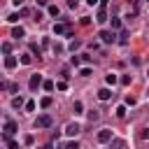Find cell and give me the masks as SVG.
<instances>
[{"instance_id":"1","label":"cell","mask_w":149,"mask_h":149,"mask_svg":"<svg viewBox=\"0 0 149 149\" xmlns=\"http://www.w3.org/2000/svg\"><path fill=\"white\" fill-rule=\"evenodd\" d=\"M16 130H19V123H16L14 119H7V121H5V133H2V137H5V140H9Z\"/></svg>"},{"instance_id":"2","label":"cell","mask_w":149,"mask_h":149,"mask_svg":"<svg viewBox=\"0 0 149 149\" xmlns=\"http://www.w3.org/2000/svg\"><path fill=\"white\" fill-rule=\"evenodd\" d=\"M51 126H54V119L49 114H40L35 119V128H51Z\"/></svg>"},{"instance_id":"3","label":"cell","mask_w":149,"mask_h":149,"mask_svg":"<svg viewBox=\"0 0 149 149\" xmlns=\"http://www.w3.org/2000/svg\"><path fill=\"white\" fill-rule=\"evenodd\" d=\"M44 84V79H42V74H30V81H28V86H30V91H37L40 86Z\"/></svg>"},{"instance_id":"4","label":"cell","mask_w":149,"mask_h":149,"mask_svg":"<svg viewBox=\"0 0 149 149\" xmlns=\"http://www.w3.org/2000/svg\"><path fill=\"white\" fill-rule=\"evenodd\" d=\"M98 37H100L105 44H112V42H116V35H114V30H102Z\"/></svg>"},{"instance_id":"5","label":"cell","mask_w":149,"mask_h":149,"mask_svg":"<svg viewBox=\"0 0 149 149\" xmlns=\"http://www.w3.org/2000/svg\"><path fill=\"white\" fill-rule=\"evenodd\" d=\"M70 33V26L68 23H56L54 26V35H68Z\"/></svg>"},{"instance_id":"6","label":"cell","mask_w":149,"mask_h":149,"mask_svg":"<svg viewBox=\"0 0 149 149\" xmlns=\"http://www.w3.org/2000/svg\"><path fill=\"white\" fill-rule=\"evenodd\" d=\"M79 130H81V128H79V123H68V126H65V135H70V137H74Z\"/></svg>"},{"instance_id":"7","label":"cell","mask_w":149,"mask_h":149,"mask_svg":"<svg viewBox=\"0 0 149 149\" xmlns=\"http://www.w3.org/2000/svg\"><path fill=\"white\" fill-rule=\"evenodd\" d=\"M109 140H112V130L109 128H102L98 133V142H109Z\"/></svg>"},{"instance_id":"8","label":"cell","mask_w":149,"mask_h":149,"mask_svg":"<svg viewBox=\"0 0 149 149\" xmlns=\"http://www.w3.org/2000/svg\"><path fill=\"white\" fill-rule=\"evenodd\" d=\"M112 95H114V93H112V91H109V88H100V91H98V98H100V100H102V102H105V100H109V98H112Z\"/></svg>"},{"instance_id":"9","label":"cell","mask_w":149,"mask_h":149,"mask_svg":"<svg viewBox=\"0 0 149 149\" xmlns=\"http://www.w3.org/2000/svg\"><path fill=\"white\" fill-rule=\"evenodd\" d=\"M5 68H7V70L16 68V58H14V56H5Z\"/></svg>"},{"instance_id":"10","label":"cell","mask_w":149,"mask_h":149,"mask_svg":"<svg viewBox=\"0 0 149 149\" xmlns=\"http://www.w3.org/2000/svg\"><path fill=\"white\" fill-rule=\"evenodd\" d=\"M95 21H98V23H105V21H107V12H105V7L98 9V19H95Z\"/></svg>"},{"instance_id":"11","label":"cell","mask_w":149,"mask_h":149,"mask_svg":"<svg viewBox=\"0 0 149 149\" xmlns=\"http://www.w3.org/2000/svg\"><path fill=\"white\" fill-rule=\"evenodd\" d=\"M23 35H26V30H23L21 26H16V28L12 30V37H16V40H19V37H23Z\"/></svg>"},{"instance_id":"12","label":"cell","mask_w":149,"mask_h":149,"mask_svg":"<svg viewBox=\"0 0 149 149\" xmlns=\"http://www.w3.org/2000/svg\"><path fill=\"white\" fill-rule=\"evenodd\" d=\"M12 107H14V109L23 107V98H21V95H19V98H12Z\"/></svg>"},{"instance_id":"13","label":"cell","mask_w":149,"mask_h":149,"mask_svg":"<svg viewBox=\"0 0 149 149\" xmlns=\"http://www.w3.org/2000/svg\"><path fill=\"white\" fill-rule=\"evenodd\" d=\"M51 102H54V100H51V95H44V98L40 100V105H42L44 109H47V107H51Z\"/></svg>"},{"instance_id":"14","label":"cell","mask_w":149,"mask_h":149,"mask_svg":"<svg viewBox=\"0 0 149 149\" xmlns=\"http://www.w3.org/2000/svg\"><path fill=\"white\" fill-rule=\"evenodd\" d=\"M72 109H74V114H81V109H84V105H81V100H74V105H72Z\"/></svg>"},{"instance_id":"15","label":"cell","mask_w":149,"mask_h":149,"mask_svg":"<svg viewBox=\"0 0 149 149\" xmlns=\"http://www.w3.org/2000/svg\"><path fill=\"white\" fill-rule=\"evenodd\" d=\"M86 116H88V121H91V123H93V121H98V119H100V114H98V112H95V109H91V112H88V114H86Z\"/></svg>"},{"instance_id":"16","label":"cell","mask_w":149,"mask_h":149,"mask_svg":"<svg viewBox=\"0 0 149 149\" xmlns=\"http://www.w3.org/2000/svg\"><path fill=\"white\" fill-rule=\"evenodd\" d=\"M105 81H107V84H116L119 79H116V74H114V72H109V74L105 77Z\"/></svg>"},{"instance_id":"17","label":"cell","mask_w":149,"mask_h":149,"mask_svg":"<svg viewBox=\"0 0 149 149\" xmlns=\"http://www.w3.org/2000/svg\"><path fill=\"white\" fill-rule=\"evenodd\" d=\"M49 14H51V16H58V14H61V9H58L56 5H49Z\"/></svg>"},{"instance_id":"18","label":"cell","mask_w":149,"mask_h":149,"mask_svg":"<svg viewBox=\"0 0 149 149\" xmlns=\"http://www.w3.org/2000/svg\"><path fill=\"white\" fill-rule=\"evenodd\" d=\"M116 28H121V19L112 16V30H116Z\"/></svg>"},{"instance_id":"19","label":"cell","mask_w":149,"mask_h":149,"mask_svg":"<svg viewBox=\"0 0 149 149\" xmlns=\"http://www.w3.org/2000/svg\"><path fill=\"white\" fill-rule=\"evenodd\" d=\"M5 144H7V149H19V144H16L12 137H9V140H5Z\"/></svg>"},{"instance_id":"20","label":"cell","mask_w":149,"mask_h":149,"mask_svg":"<svg viewBox=\"0 0 149 149\" xmlns=\"http://www.w3.org/2000/svg\"><path fill=\"white\" fill-rule=\"evenodd\" d=\"M112 149H123V140H112Z\"/></svg>"},{"instance_id":"21","label":"cell","mask_w":149,"mask_h":149,"mask_svg":"<svg viewBox=\"0 0 149 149\" xmlns=\"http://www.w3.org/2000/svg\"><path fill=\"white\" fill-rule=\"evenodd\" d=\"M30 54H35V56L40 58V54H42V51H40V47H37V44H30Z\"/></svg>"},{"instance_id":"22","label":"cell","mask_w":149,"mask_h":149,"mask_svg":"<svg viewBox=\"0 0 149 149\" xmlns=\"http://www.w3.org/2000/svg\"><path fill=\"white\" fill-rule=\"evenodd\" d=\"M21 63H23V65H30V63H33V58H30L28 54H23V56H21Z\"/></svg>"},{"instance_id":"23","label":"cell","mask_w":149,"mask_h":149,"mask_svg":"<svg viewBox=\"0 0 149 149\" xmlns=\"http://www.w3.org/2000/svg\"><path fill=\"white\" fill-rule=\"evenodd\" d=\"M42 86H44V91H54V86H56V84H54V81H49V79H47V81H44V84H42Z\"/></svg>"},{"instance_id":"24","label":"cell","mask_w":149,"mask_h":149,"mask_svg":"<svg viewBox=\"0 0 149 149\" xmlns=\"http://www.w3.org/2000/svg\"><path fill=\"white\" fill-rule=\"evenodd\" d=\"M116 116H119V119H121V116H126V107H123V105H119V107H116Z\"/></svg>"},{"instance_id":"25","label":"cell","mask_w":149,"mask_h":149,"mask_svg":"<svg viewBox=\"0 0 149 149\" xmlns=\"http://www.w3.org/2000/svg\"><path fill=\"white\" fill-rule=\"evenodd\" d=\"M2 51L9 56V51H12V44H9V42H2Z\"/></svg>"},{"instance_id":"26","label":"cell","mask_w":149,"mask_h":149,"mask_svg":"<svg viewBox=\"0 0 149 149\" xmlns=\"http://www.w3.org/2000/svg\"><path fill=\"white\" fill-rule=\"evenodd\" d=\"M81 47V42L79 40H74V42H70V51H74V49H79Z\"/></svg>"},{"instance_id":"27","label":"cell","mask_w":149,"mask_h":149,"mask_svg":"<svg viewBox=\"0 0 149 149\" xmlns=\"http://www.w3.org/2000/svg\"><path fill=\"white\" fill-rule=\"evenodd\" d=\"M140 137H142V140H149V128H142V130H140Z\"/></svg>"},{"instance_id":"28","label":"cell","mask_w":149,"mask_h":149,"mask_svg":"<svg viewBox=\"0 0 149 149\" xmlns=\"http://www.w3.org/2000/svg\"><path fill=\"white\" fill-rule=\"evenodd\" d=\"M19 16H21V14H9V16H7V21H9V23H14V21H19Z\"/></svg>"},{"instance_id":"29","label":"cell","mask_w":149,"mask_h":149,"mask_svg":"<svg viewBox=\"0 0 149 149\" xmlns=\"http://www.w3.org/2000/svg\"><path fill=\"white\" fill-rule=\"evenodd\" d=\"M79 74H81V77H88V74H91V68H81Z\"/></svg>"},{"instance_id":"30","label":"cell","mask_w":149,"mask_h":149,"mask_svg":"<svg viewBox=\"0 0 149 149\" xmlns=\"http://www.w3.org/2000/svg\"><path fill=\"white\" fill-rule=\"evenodd\" d=\"M121 84L128 86V84H130V74H123V77H121Z\"/></svg>"},{"instance_id":"31","label":"cell","mask_w":149,"mask_h":149,"mask_svg":"<svg viewBox=\"0 0 149 149\" xmlns=\"http://www.w3.org/2000/svg\"><path fill=\"white\" fill-rule=\"evenodd\" d=\"M70 63H72V65H74V68H77V65H79V63H81V58H77V56H72V58H70Z\"/></svg>"},{"instance_id":"32","label":"cell","mask_w":149,"mask_h":149,"mask_svg":"<svg viewBox=\"0 0 149 149\" xmlns=\"http://www.w3.org/2000/svg\"><path fill=\"white\" fill-rule=\"evenodd\" d=\"M56 88H61V91H65V88H68V84H65V81H63V79H61V81H58V84H56Z\"/></svg>"},{"instance_id":"33","label":"cell","mask_w":149,"mask_h":149,"mask_svg":"<svg viewBox=\"0 0 149 149\" xmlns=\"http://www.w3.org/2000/svg\"><path fill=\"white\" fill-rule=\"evenodd\" d=\"M26 109H28V112H33V109H35V102H33V100H28V102H26Z\"/></svg>"},{"instance_id":"34","label":"cell","mask_w":149,"mask_h":149,"mask_svg":"<svg viewBox=\"0 0 149 149\" xmlns=\"http://www.w3.org/2000/svg\"><path fill=\"white\" fill-rule=\"evenodd\" d=\"M65 149H79V144H77V142H70V144H68Z\"/></svg>"},{"instance_id":"35","label":"cell","mask_w":149,"mask_h":149,"mask_svg":"<svg viewBox=\"0 0 149 149\" xmlns=\"http://www.w3.org/2000/svg\"><path fill=\"white\" fill-rule=\"evenodd\" d=\"M77 2H79V0H68V5H70V7H77Z\"/></svg>"},{"instance_id":"36","label":"cell","mask_w":149,"mask_h":149,"mask_svg":"<svg viewBox=\"0 0 149 149\" xmlns=\"http://www.w3.org/2000/svg\"><path fill=\"white\" fill-rule=\"evenodd\" d=\"M100 7H107V0H100Z\"/></svg>"},{"instance_id":"37","label":"cell","mask_w":149,"mask_h":149,"mask_svg":"<svg viewBox=\"0 0 149 149\" xmlns=\"http://www.w3.org/2000/svg\"><path fill=\"white\" fill-rule=\"evenodd\" d=\"M86 2H88V5H95V2H98V0H86Z\"/></svg>"},{"instance_id":"38","label":"cell","mask_w":149,"mask_h":149,"mask_svg":"<svg viewBox=\"0 0 149 149\" xmlns=\"http://www.w3.org/2000/svg\"><path fill=\"white\" fill-rule=\"evenodd\" d=\"M147 74H149V70H147Z\"/></svg>"}]
</instances>
